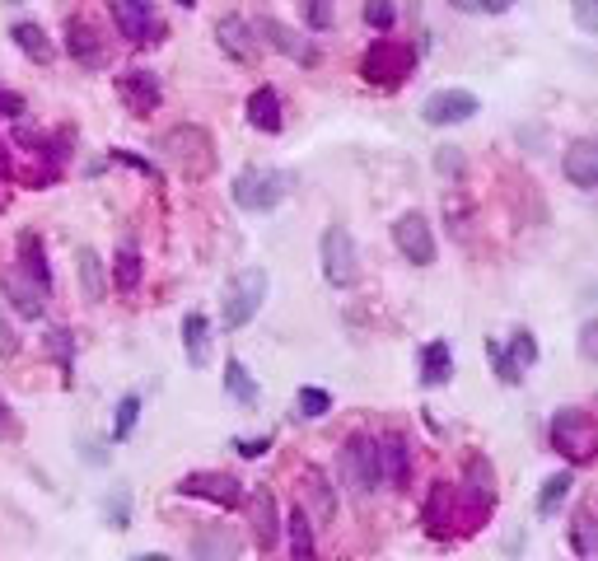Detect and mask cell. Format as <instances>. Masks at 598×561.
<instances>
[{"mask_svg":"<svg viewBox=\"0 0 598 561\" xmlns=\"http://www.w3.org/2000/svg\"><path fill=\"white\" fill-rule=\"evenodd\" d=\"M215 43H220V52H225L229 61H253L257 52H262V38H257V29L243 15L220 19V24H215Z\"/></svg>","mask_w":598,"mask_h":561,"instance_id":"4fadbf2b","label":"cell"},{"mask_svg":"<svg viewBox=\"0 0 598 561\" xmlns=\"http://www.w3.org/2000/svg\"><path fill=\"white\" fill-rule=\"evenodd\" d=\"M10 38H15L19 52H24L29 61H38V66H47V61L57 57V47H52V38H47V29L38 24V19H19L15 29H10Z\"/></svg>","mask_w":598,"mask_h":561,"instance_id":"cb8c5ba5","label":"cell"},{"mask_svg":"<svg viewBox=\"0 0 598 561\" xmlns=\"http://www.w3.org/2000/svg\"><path fill=\"white\" fill-rule=\"evenodd\" d=\"M164 155L187 173V178H206L215 169V141L201 127H173L164 136Z\"/></svg>","mask_w":598,"mask_h":561,"instance_id":"8992f818","label":"cell"},{"mask_svg":"<svg viewBox=\"0 0 598 561\" xmlns=\"http://www.w3.org/2000/svg\"><path fill=\"white\" fill-rule=\"evenodd\" d=\"M477 113H482V99L472 89H435L421 103V122L426 127H458V122H468Z\"/></svg>","mask_w":598,"mask_h":561,"instance_id":"9c48e42d","label":"cell"},{"mask_svg":"<svg viewBox=\"0 0 598 561\" xmlns=\"http://www.w3.org/2000/svg\"><path fill=\"white\" fill-rule=\"evenodd\" d=\"M183 356L192 370H206L211 365V323H206V314H192L183 318Z\"/></svg>","mask_w":598,"mask_h":561,"instance_id":"44dd1931","label":"cell"},{"mask_svg":"<svg viewBox=\"0 0 598 561\" xmlns=\"http://www.w3.org/2000/svg\"><path fill=\"white\" fill-rule=\"evenodd\" d=\"M449 379H454V351H449L444 337H435V342L421 346V384H426V389H440Z\"/></svg>","mask_w":598,"mask_h":561,"instance_id":"603a6c76","label":"cell"},{"mask_svg":"<svg viewBox=\"0 0 598 561\" xmlns=\"http://www.w3.org/2000/svg\"><path fill=\"white\" fill-rule=\"evenodd\" d=\"M108 159H117V164H131L136 173H145L150 183H159V169L150 164V159H141V155H131V150H108Z\"/></svg>","mask_w":598,"mask_h":561,"instance_id":"60d3db41","label":"cell"},{"mask_svg":"<svg viewBox=\"0 0 598 561\" xmlns=\"http://www.w3.org/2000/svg\"><path fill=\"white\" fill-rule=\"evenodd\" d=\"M0 356L10 360V356H19V332H15V323L0 314Z\"/></svg>","mask_w":598,"mask_h":561,"instance_id":"ee69618b","label":"cell"},{"mask_svg":"<svg viewBox=\"0 0 598 561\" xmlns=\"http://www.w3.org/2000/svg\"><path fill=\"white\" fill-rule=\"evenodd\" d=\"M594 332H598V323L589 318V323L580 328V356H584V360H594Z\"/></svg>","mask_w":598,"mask_h":561,"instance_id":"c3c4849f","label":"cell"},{"mask_svg":"<svg viewBox=\"0 0 598 561\" xmlns=\"http://www.w3.org/2000/svg\"><path fill=\"white\" fill-rule=\"evenodd\" d=\"M449 5H454V10H463V15H472V10H477V0H449Z\"/></svg>","mask_w":598,"mask_h":561,"instance_id":"816d5d0a","label":"cell"},{"mask_svg":"<svg viewBox=\"0 0 598 561\" xmlns=\"http://www.w3.org/2000/svg\"><path fill=\"white\" fill-rule=\"evenodd\" d=\"M66 52H71L80 66H103V57H108V47H103L99 29H94L89 19H71V24H66Z\"/></svg>","mask_w":598,"mask_h":561,"instance_id":"d6986e66","label":"cell"},{"mask_svg":"<svg viewBox=\"0 0 598 561\" xmlns=\"http://www.w3.org/2000/svg\"><path fill=\"white\" fill-rule=\"evenodd\" d=\"M15 435H19V421H15V412H10V403L0 398V445H5V440H15Z\"/></svg>","mask_w":598,"mask_h":561,"instance_id":"bcb514c9","label":"cell"},{"mask_svg":"<svg viewBox=\"0 0 598 561\" xmlns=\"http://www.w3.org/2000/svg\"><path fill=\"white\" fill-rule=\"evenodd\" d=\"M271 295V272L267 267H243L225 281V295H220V323L225 332L234 328H248L257 314H262V304Z\"/></svg>","mask_w":598,"mask_h":561,"instance_id":"6da1fadb","label":"cell"},{"mask_svg":"<svg viewBox=\"0 0 598 561\" xmlns=\"http://www.w3.org/2000/svg\"><path fill=\"white\" fill-rule=\"evenodd\" d=\"M365 24H370L374 33H393V24H398V5L393 0H365Z\"/></svg>","mask_w":598,"mask_h":561,"instance_id":"e575fe53","label":"cell"},{"mask_svg":"<svg viewBox=\"0 0 598 561\" xmlns=\"http://www.w3.org/2000/svg\"><path fill=\"white\" fill-rule=\"evenodd\" d=\"M5 5H24V0H5Z\"/></svg>","mask_w":598,"mask_h":561,"instance_id":"db71d44e","label":"cell"},{"mask_svg":"<svg viewBox=\"0 0 598 561\" xmlns=\"http://www.w3.org/2000/svg\"><path fill=\"white\" fill-rule=\"evenodd\" d=\"M234 449H239L243 459H262L271 449V435H253V440H234Z\"/></svg>","mask_w":598,"mask_h":561,"instance_id":"f6af8a7d","label":"cell"},{"mask_svg":"<svg viewBox=\"0 0 598 561\" xmlns=\"http://www.w3.org/2000/svg\"><path fill=\"white\" fill-rule=\"evenodd\" d=\"M486 356H491V365H496V379H500V384H510V389H514V384L524 379V374L514 370V360L505 356V346H500L496 337H486Z\"/></svg>","mask_w":598,"mask_h":561,"instance_id":"74e56055","label":"cell"},{"mask_svg":"<svg viewBox=\"0 0 598 561\" xmlns=\"http://www.w3.org/2000/svg\"><path fill=\"white\" fill-rule=\"evenodd\" d=\"M141 276H145L141 248H136V244H122V248L113 253V286H117V290H127V295H131V290L141 286Z\"/></svg>","mask_w":598,"mask_h":561,"instance_id":"f1b7e54d","label":"cell"},{"mask_svg":"<svg viewBox=\"0 0 598 561\" xmlns=\"http://www.w3.org/2000/svg\"><path fill=\"white\" fill-rule=\"evenodd\" d=\"M136 421H141V393H122V403L113 407V431H108V440H113V445L131 440Z\"/></svg>","mask_w":598,"mask_h":561,"instance_id":"1f68e13d","label":"cell"},{"mask_svg":"<svg viewBox=\"0 0 598 561\" xmlns=\"http://www.w3.org/2000/svg\"><path fill=\"white\" fill-rule=\"evenodd\" d=\"M379 454H384V482H393L398 491L412 487V468H416L412 440H407V435H384V440H379Z\"/></svg>","mask_w":598,"mask_h":561,"instance_id":"2e32d148","label":"cell"},{"mask_svg":"<svg viewBox=\"0 0 598 561\" xmlns=\"http://www.w3.org/2000/svg\"><path fill=\"white\" fill-rule=\"evenodd\" d=\"M318 262H323V281L337 290H351L360 276V258H356V239L346 225H328L323 239H318Z\"/></svg>","mask_w":598,"mask_h":561,"instance_id":"3957f363","label":"cell"},{"mask_svg":"<svg viewBox=\"0 0 598 561\" xmlns=\"http://www.w3.org/2000/svg\"><path fill=\"white\" fill-rule=\"evenodd\" d=\"M47 346L57 351V360H61V370H71V356H75V337L66 328H52L47 332Z\"/></svg>","mask_w":598,"mask_h":561,"instance_id":"f35d334b","label":"cell"},{"mask_svg":"<svg viewBox=\"0 0 598 561\" xmlns=\"http://www.w3.org/2000/svg\"><path fill=\"white\" fill-rule=\"evenodd\" d=\"M299 15H304V24L314 33H328L332 29V0H299Z\"/></svg>","mask_w":598,"mask_h":561,"instance_id":"8d00e7d4","label":"cell"},{"mask_svg":"<svg viewBox=\"0 0 598 561\" xmlns=\"http://www.w3.org/2000/svg\"><path fill=\"white\" fill-rule=\"evenodd\" d=\"M393 244H398V253L412 267H430L435 262V234H430V220L421 211H402L393 220Z\"/></svg>","mask_w":598,"mask_h":561,"instance_id":"30bf717a","label":"cell"},{"mask_svg":"<svg viewBox=\"0 0 598 561\" xmlns=\"http://www.w3.org/2000/svg\"><path fill=\"white\" fill-rule=\"evenodd\" d=\"M225 393L234 398V403H243V407H253L257 398H262V389H257L253 370H248V365H243L239 356H229V360H225Z\"/></svg>","mask_w":598,"mask_h":561,"instance_id":"83f0119b","label":"cell"},{"mask_svg":"<svg viewBox=\"0 0 598 561\" xmlns=\"http://www.w3.org/2000/svg\"><path fill=\"white\" fill-rule=\"evenodd\" d=\"M435 169H440L444 178H458V173H463V150H458V145H440V150H435Z\"/></svg>","mask_w":598,"mask_h":561,"instance_id":"ab89813d","label":"cell"},{"mask_svg":"<svg viewBox=\"0 0 598 561\" xmlns=\"http://www.w3.org/2000/svg\"><path fill=\"white\" fill-rule=\"evenodd\" d=\"M178 496H192V501H211L220 510H234L243 505V482L234 473H211V468H201V473H183L178 477Z\"/></svg>","mask_w":598,"mask_h":561,"instance_id":"52a82bcc","label":"cell"},{"mask_svg":"<svg viewBox=\"0 0 598 561\" xmlns=\"http://www.w3.org/2000/svg\"><path fill=\"white\" fill-rule=\"evenodd\" d=\"M19 272L33 276L38 281V290L43 295H52V267H47V244H43V234L38 230H24L19 234Z\"/></svg>","mask_w":598,"mask_h":561,"instance_id":"e0dca14e","label":"cell"},{"mask_svg":"<svg viewBox=\"0 0 598 561\" xmlns=\"http://www.w3.org/2000/svg\"><path fill=\"white\" fill-rule=\"evenodd\" d=\"M248 127H253V131H267V136H276V131L285 127L281 94H276L271 85H257L253 94H248Z\"/></svg>","mask_w":598,"mask_h":561,"instance_id":"ffe728a7","label":"cell"},{"mask_svg":"<svg viewBox=\"0 0 598 561\" xmlns=\"http://www.w3.org/2000/svg\"><path fill=\"white\" fill-rule=\"evenodd\" d=\"M575 24L584 33H598V0H575Z\"/></svg>","mask_w":598,"mask_h":561,"instance_id":"b9f144b4","label":"cell"},{"mask_svg":"<svg viewBox=\"0 0 598 561\" xmlns=\"http://www.w3.org/2000/svg\"><path fill=\"white\" fill-rule=\"evenodd\" d=\"M285 538H290V557H314L318 552V538H314V524H309V510L295 505L290 515H285Z\"/></svg>","mask_w":598,"mask_h":561,"instance_id":"4316f807","label":"cell"},{"mask_svg":"<svg viewBox=\"0 0 598 561\" xmlns=\"http://www.w3.org/2000/svg\"><path fill=\"white\" fill-rule=\"evenodd\" d=\"M575 552H580V557H589V552H594V543H589V515L575 519Z\"/></svg>","mask_w":598,"mask_h":561,"instance_id":"7dc6e473","label":"cell"},{"mask_svg":"<svg viewBox=\"0 0 598 561\" xmlns=\"http://www.w3.org/2000/svg\"><path fill=\"white\" fill-rule=\"evenodd\" d=\"M117 94H122V103H127L131 113H155L159 103H164V89H159V80L150 71H122L117 75Z\"/></svg>","mask_w":598,"mask_h":561,"instance_id":"5bb4252c","label":"cell"},{"mask_svg":"<svg viewBox=\"0 0 598 561\" xmlns=\"http://www.w3.org/2000/svg\"><path fill=\"white\" fill-rule=\"evenodd\" d=\"M463 501H468L472 515H491L496 510V468L482 454H472L468 468H463Z\"/></svg>","mask_w":598,"mask_h":561,"instance_id":"7c38bea8","label":"cell"},{"mask_svg":"<svg viewBox=\"0 0 598 561\" xmlns=\"http://www.w3.org/2000/svg\"><path fill=\"white\" fill-rule=\"evenodd\" d=\"M416 66V52L407 43H393V38H379V43L360 57V80L365 85H379V89H393L402 75H412Z\"/></svg>","mask_w":598,"mask_h":561,"instance_id":"277c9868","label":"cell"},{"mask_svg":"<svg viewBox=\"0 0 598 561\" xmlns=\"http://www.w3.org/2000/svg\"><path fill=\"white\" fill-rule=\"evenodd\" d=\"M477 10H486V15H510L514 0H477Z\"/></svg>","mask_w":598,"mask_h":561,"instance_id":"681fc988","label":"cell"},{"mask_svg":"<svg viewBox=\"0 0 598 561\" xmlns=\"http://www.w3.org/2000/svg\"><path fill=\"white\" fill-rule=\"evenodd\" d=\"M0 117H5V122H19V117H24V99L5 85H0Z\"/></svg>","mask_w":598,"mask_h":561,"instance_id":"7bdbcfd3","label":"cell"},{"mask_svg":"<svg viewBox=\"0 0 598 561\" xmlns=\"http://www.w3.org/2000/svg\"><path fill=\"white\" fill-rule=\"evenodd\" d=\"M332 412V393L328 389H314V384H304V389L295 393V417L304 421H318Z\"/></svg>","mask_w":598,"mask_h":561,"instance_id":"836d02e7","label":"cell"},{"mask_svg":"<svg viewBox=\"0 0 598 561\" xmlns=\"http://www.w3.org/2000/svg\"><path fill=\"white\" fill-rule=\"evenodd\" d=\"M173 5H183V10H192V5H197V0H173Z\"/></svg>","mask_w":598,"mask_h":561,"instance_id":"f5cc1de1","label":"cell"},{"mask_svg":"<svg viewBox=\"0 0 598 561\" xmlns=\"http://www.w3.org/2000/svg\"><path fill=\"white\" fill-rule=\"evenodd\" d=\"M0 290H5V300H10V309H15L19 318H43L47 295L38 290V281H33V276H24V272L15 267V272L0 276Z\"/></svg>","mask_w":598,"mask_h":561,"instance_id":"9a60e30c","label":"cell"},{"mask_svg":"<svg viewBox=\"0 0 598 561\" xmlns=\"http://www.w3.org/2000/svg\"><path fill=\"white\" fill-rule=\"evenodd\" d=\"M505 356L514 360V370L524 374V370H533V365H538V337H533V332L528 328H519V332H510V346H505Z\"/></svg>","mask_w":598,"mask_h":561,"instance_id":"d6a6232c","label":"cell"},{"mask_svg":"<svg viewBox=\"0 0 598 561\" xmlns=\"http://www.w3.org/2000/svg\"><path fill=\"white\" fill-rule=\"evenodd\" d=\"M547 440L570 463H589V454H594V421H589L584 407H561L552 417V426H547Z\"/></svg>","mask_w":598,"mask_h":561,"instance_id":"5b68a950","label":"cell"},{"mask_svg":"<svg viewBox=\"0 0 598 561\" xmlns=\"http://www.w3.org/2000/svg\"><path fill=\"white\" fill-rule=\"evenodd\" d=\"M449 515H454V491H449V482H435L426 496V510H421V524L430 538H449Z\"/></svg>","mask_w":598,"mask_h":561,"instance_id":"484cf974","label":"cell"},{"mask_svg":"<svg viewBox=\"0 0 598 561\" xmlns=\"http://www.w3.org/2000/svg\"><path fill=\"white\" fill-rule=\"evenodd\" d=\"M342 468L351 477V487H360L370 496L374 487H384V454H379V440L374 435H351L342 454Z\"/></svg>","mask_w":598,"mask_h":561,"instance_id":"ba28073f","label":"cell"},{"mask_svg":"<svg viewBox=\"0 0 598 561\" xmlns=\"http://www.w3.org/2000/svg\"><path fill=\"white\" fill-rule=\"evenodd\" d=\"M108 10H113L117 33H122L131 47L159 43V19H155V5H150V0H108Z\"/></svg>","mask_w":598,"mask_h":561,"instance_id":"8fae6325","label":"cell"},{"mask_svg":"<svg viewBox=\"0 0 598 561\" xmlns=\"http://www.w3.org/2000/svg\"><path fill=\"white\" fill-rule=\"evenodd\" d=\"M257 29V38H262V43L267 47H276V52H285V57H295V61H314V47L304 43V38H299L295 29H285L281 19H262V24H253Z\"/></svg>","mask_w":598,"mask_h":561,"instance_id":"7402d4cb","label":"cell"},{"mask_svg":"<svg viewBox=\"0 0 598 561\" xmlns=\"http://www.w3.org/2000/svg\"><path fill=\"white\" fill-rule=\"evenodd\" d=\"M15 173V159H10V145L0 141V178H10Z\"/></svg>","mask_w":598,"mask_h":561,"instance_id":"f907efd6","label":"cell"},{"mask_svg":"<svg viewBox=\"0 0 598 561\" xmlns=\"http://www.w3.org/2000/svg\"><path fill=\"white\" fill-rule=\"evenodd\" d=\"M0 206H5V192H0Z\"/></svg>","mask_w":598,"mask_h":561,"instance_id":"11a10c76","label":"cell"},{"mask_svg":"<svg viewBox=\"0 0 598 561\" xmlns=\"http://www.w3.org/2000/svg\"><path fill=\"white\" fill-rule=\"evenodd\" d=\"M561 173H566L580 192H594L598 187V145L594 141H575L566 150V159H561Z\"/></svg>","mask_w":598,"mask_h":561,"instance_id":"ac0fdd59","label":"cell"},{"mask_svg":"<svg viewBox=\"0 0 598 561\" xmlns=\"http://www.w3.org/2000/svg\"><path fill=\"white\" fill-rule=\"evenodd\" d=\"M103 519L113 524V529H131V496L122 487L113 496H103Z\"/></svg>","mask_w":598,"mask_h":561,"instance_id":"d590c367","label":"cell"},{"mask_svg":"<svg viewBox=\"0 0 598 561\" xmlns=\"http://www.w3.org/2000/svg\"><path fill=\"white\" fill-rule=\"evenodd\" d=\"M570 487H575V468H561V473L547 477V482H542V491H538V515H556V510L566 505Z\"/></svg>","mask_w":598,"mask_h":561,"instance_id":"f546056e","label":"cell"},{"mask_svg":"<svg viewBox=\"0 0 598 561\" xmlns=\"http://www.w3.org/2000/svg\"><path fill=\"white\" fill-rule=\"evenodd\" d=\"M80 286H85V300H94L99 304L103 295H108V281H103V258L94 253V248H80Z\"/></svg>","mask_w":598,"mask_h":561,"instance_id":"4dcf8cb0","label":"cell"},{"mask_svg":"<svg viewBox=\"0 0 598 561\" xmlns=\"http://www.w3.org/2000/svg\"><path fill=\"white\" fill-rule=\"evenodd\" d=\"M253 538L262 552H271L276 538H281V515H276V496L271 491H253Z\"/></svg>","mask_w":598,"mask_h":561,"instance_id":"d4e9b609","label":"cell"},{"mask_svg":"<svg viewBox=\"0 0 598 561\" xmlns=\"http://www.w3.org/2000/svg\"><path fill=\"white\" fill-rule=\"evenodd\" d=\"M285 187H290V173L257 169V164H248V169L234 173L229 197H234V206H239V211H248V216H262V211H276V206H281Z\"/></svg>","mask_w":598,"mask_h":561,"instance_id":"7a4b0ae2","label":"cell"}]
</instances>
